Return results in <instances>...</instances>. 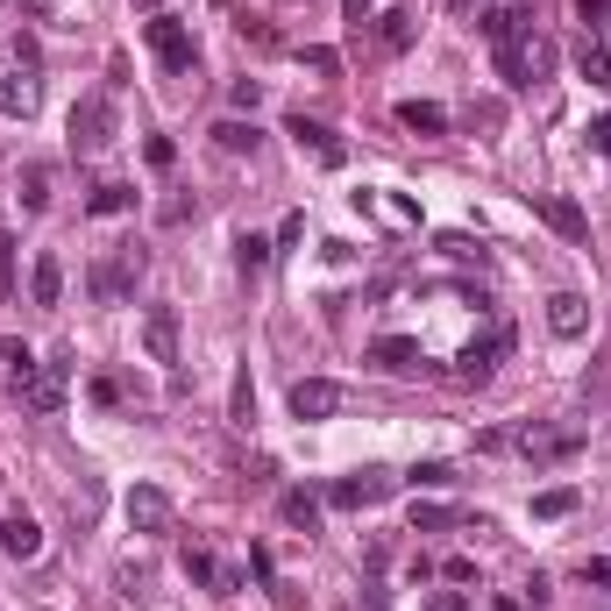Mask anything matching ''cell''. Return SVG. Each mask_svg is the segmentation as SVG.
<instances>
[{
    "mask_svg": "<svg viewBox=\"0 0 611 611\" xmlns=\"http://www.w3.org/2000/svg\"><path fill=\"white\" fill-rule=\"evenodd\" d=\"M412 43V14H384V50H406Z\"/></svg>",
    "mask_w": 611,
    "mask_h": 611,
    "instance_id": "obj_34",
    "label": "cell"
},
{
    "mask_svg": "<svg viewBox=\"0 0 611 611\" xmlns=\"http://www.w3.org/2000/svg\"><path fill=\"white\" fill-rule=\"evenodd\" d=\"M370 363H384V370H420V341H412V335H384V341H370Z\"/></svg>",
    "mask_w": 611,
    "mask_h": 611,
    "instance_id": "obj_19",
    "label": "cell"
},
{
    "mask_svg": "<svg viewBox=\"0 0 611 611\" xmlns=\"http://www.w3.org/2000/svg\"><path fill=\"white\" fill-rule=\"evenodd\" d=\"M228 108H249V114H257V108H263V79H235V86H228Z\"/></svg>",
    "mask_w": 611,
    "mask_h": 611,
    "instance_id": "obj_33",
    "label": "cell"
},
{
    "mask_svg": "<svg viewBox=\"0 0 611 611\" xmlns=\"http://www.w3.org/2000/svg\"><path fill=\"white\" fill-rule=\"evenodd\" d=\"M398 122H406L412 136H449V108H441V100H398Z\"/></svg>",
    "mask_w": 611,
    "mask_h": 611,
    "instance_id": "obj_16",
    "label": "cell"
},
{
    "mask_svg": "<svg viewBox=\"0 0 611 611\" xmlns=\"http://www.w3.org/2000/svg\"><path fill=\"white\" fill-rule=\"evenodd\" d=\"M29 299H36V306H57V299H65V263H57L50 249H43L36 271H29Z\"/></svg>",
    "mask_w": 611,
    "mask_h": 611,
    "instance_id": "obj_18",
    "label": "cell"
},
{
    "mask_svg": "<svg viewBox=\"0 0 611 611\" xmlns=\"http://www.w3.org/2000/svg\"><path fill=\"white\" fill-rule=\"evenodd\" d=\"M50 8L57 0H22V14H36V22H50Z\"/></svg>",
    "mask_w": 611,
    "mask_h": 611,
    "instance_id": "obj_42",
    "label": "cell"
},
{
    "mask_svg": "<svg viewBox=\"0 0 611 611\" xmlns=\"http://www.w3.org/2000/svg\"><path fill=\"white\" fill-rule=\"evenodd\" d=\"M93 406H122V384H114V377H93Z\"/></svg>",
    "mask_w": 611,
    "mask_h": 611,
    "instance_id": "obj_38",
    "label": "cell"
},
{
    "mask_svg": "<svg viewBox=\"0 0 611 611\" xmlns=\"http://www.w3.org/2000/svg\"><path fill=\"white\" fill-rule=\"evenodd\" d=\"M214 143H220L228 157H257L263 128H257V122H235V114H228V122H214Z\"/></svg>",
    "mask_w": 611,
    "mask_h": 611,
    "instance_id": "obj_21",
    "label": "cell"
},
{
    "mask_svg": "<svg viewBox=\"0 0 611 611\" xmlns=\"http://www.w3.org/2000/svg\"><path fill=\"white\" fill-rule=\"evenodd\" d=\"M590 143H598V150L611 157V114H604V122H590Z\"/></svg>",
    "mask_w": 611,
    "mask_h": 611,
    "instance_id": "obj_41",
    "label": "cell"
},
{
    "mask_svg": "<svg viewBox=\"0 0 611 611\" xmlns=\"http://www.w3.org/2000/svg\"><path fill=\"white\" fill-rule=\"evenodd\" d=\"M228 420L249 427L257 420V392H249V370H235V392H228Z\"/></svg>",
    "mask_w": 611,
    "mask_h": 611,
    "instance_id": "obj_25",
    "label": "cell"
},
{
    "mask_svg": "<svg viewBox=\"0 0 611 611\" xmlns=\"http://www.w3.org/2000/svg\"><path fill=\"white\" fill-rule=\"evenodd\" d=\"M285 136L299 143V150H313V157L327 163V171H341V163H349V143H341L327 122H306V114H292V122H285Z\"/></svg>",
    "mask_w": 611,
    "mask_h": 611,
    "instance_id": "obj_10",
    "label": "cell"
},
{
    "mask_svg": "<svg viewBox=\"0 0 611 611\" xmlns=\"http://www.w3.org/2000/svg\"><path fill=\"white\" fill-rule=\"evenodd\" d=\"M533 214H541L562 242H590V214L569 200V192H533Z\"/></svg>",
    "mask_w": 611,
    "mask_h": 611,
    "instance_id": "obj_8",
    "label": "cell"
},
{
    "mask_svg": "<svg viewBox=\"0 0 611 611\" xmlns=\"http://www.w3.org/2000/svg\"><path fill=\"white\" fill-rule=\"evenodd\" d=\"M341 14H349V22H370V0H349V8H341Z\"/></svg>",
    "mask_w": 611,
    "mask_h": 611,
    "instance_id": "obj_43",
    "label": "cell"
},
{
    "mask_svg": "<svg viewBox=\"0 0 611 611\" xmlns=\"http://www.w3.org/2000/svg\"><path fill=\"white\" fill-rule=\"evenodd\" d=\"M271 257H278V242H263V235H242V242H235V263H242V271H263Z\"/></svg>",
    "mask_w": 611,
    "mask_h": 611,
    "instance_id": "obj_29",
    "label": "cell"
},
{
    "mask_svg": "<svg viewBox=\"0 0 611 611\" xmlns=\"http://www.w3.org/2000/svg\"><path fill=\"white\" fill-rule=\"evenodd\" d=\"M143 349H150V363H178V313L171 306H150V320H143Z\"/></svg>",
    "mask_w": 611,
    "mask_h": 611,
    "instance_id": "obj_14",
    "label": "cell"
},
{
    "mask_svg": "<svg viewBox=\"0 0 611 611\" xmlns=\"http://www.w3.org/2000/svg\"><path fill=\"white\" fill-rule=\"evenodd\" d=\"M36 108H43L36 71H8V79H0V114H8V122H29Z\"/></svg>",
    "mask_w": 611,
    "mask_h": 611,
    "instance_id": "obj_12",
    "label": "cell"
},
{
    "mask_svg": "<svg viewBox=\"0 0 611 611\" xmlns=\"http://www.w3.org/2000/svg\"><path fill=\"white\" fill-rule=\"evenodd\" d=\"M462 8H469V0H462Z\"/></svg>",
    "mask_w": 611,
    "mask_h": 611,
    "instance_id": "obj_45",
    "label": "cell"
},
{
    "mask_svg": "<svg viewBox=\"0 0 611 611\" xmlns=\"http://www.w3.org/2000/svg\"><path fill=\"white\" fill-rule=\"evenodd\" d=\"M136 8H143V14H157V8H163V0H136Z\"/></svg>",
    "mask_w": 611,
    "mask_h": 611,
    "instance_id": "obj_44",
    "label": "cell"
},
{
    "mask_svg": "<svg viewBox=\"0 0 611 611\" xmlns=\"http://www.w3.org/2000/svg\"><path fill=\"white\" fill-rule=\"evenodd\" d=\"M14 299V235L0 228V306Z\"/></svg>",
    "mask_w": 611,
    "mask_h": 611,
    "instance_id": "obj_32",
    "label": "cell"
},
{
    "mask_svg": "<svg viewBox=\"0 0 611 611\" xmlns=\"http://www.w3.org/2000/svg\"><path fill=\"white\" fill-rule=\"evenodd\" d=\"M299 65H306V71H320V79H335V71H341V57L327 50V43H306V50H299Z\"/></svg>",
    "mask_w": 611,
    "mask_h": 611,
    "instance_id": "obj_31",
    "label": "cell"
},
{
    "mask_svg": "<svg viewBox=\"0 0 611 611\" xmlns=\"http://www.w3.org/2000/svg\"><path fill=\"white\" fill-rule=\"evenodd\" d=\"M341 398H349V392H341L335 377H299V384H292V420H335Z\"/></svg>",
    "mask_w": 611,
    "mask_h": 611,
    "instance_id": "obj_9",
    "label": "cell"
},
{
    "mask_svg": "<svg viewBox=\"0 0 611 611\" xmlns=\"http://www.w3.org/2000/svg\"><path fill=\"white\" fill-rule=\"evenodd\" d=\"M0 363H8V370H29V363H36V355H29L22 341H0Z\"/></svg>",
    "mask_w": 611,
    "mask_h": 611,
    "instance_id": "obj_37",
    "label": "cell"
},
{
    "mask_svg": "<svg viewBox=\"0 0 611 611\" xmlns=\"http://www.w3.org/2000/svg\"><path fill=\"white\" fill-rule=\"evenodd\" d=\"M406 484H412V490H449V484H455V469H449V462H412Z\"/></svg>",
    "mask_w": 611,
    "mask_h": 611,
    "instance_id": "obj_26",
    "label": "cell"
},
{
    "mask_svg": "<svg viewBox=\"0 0 611 611\" xmlns=\"http://www.w3.org/2000/svg\"><path fill=\"white\" fill-rule=\"evenodd\" d=\"M114 136H122V114H114V100H108V93H86L79 108H71V150H79V157H100Z\"/></svg>",
    "mask_w": 611,
    "mask_h": 611,
    "instance_id": "obj_1",
    "label": "cell"
},
{
    "mask_svg": "<svg viewBox=\"0 0 611 611\" xmlns=\"http://www.w3.org/2000/svg\"><path fill=\"white\" fill-rule=\"evenodd\" d=\"M65 377H71V363H29V370H14V398L29 412H57L65 406Z\"/></svg>",
    "mask_w": 611,
    "mask_h": 611,
    "instance_id": "obj_5",
    "label": "cell"
},
{
    "mask_svg": "<svg viewBox=\"0 0 611 611\" xmlns=\"http://www.w3.org/2000/svg\"><path fill=\"white\" fill-rule=\"evenodd\" d=\"M547 327H555L562 341H576V335L590 327V306L576 299V292H555V299H547Z\"/></svg>",
    "mask_w": 611,
    "mask_h": 611,
    "instance_id": "obj_17",
    "label": "cell"
},
{
    "mask_svg": "<svg viewBox=\"0 0 611 611\" xmlns=\"http://www.w3.org/2000/svg\"><path fill=\"white\" fill-rule=\"evenodd\" d=\"M143 157H150V163H157V171H163V163H171L178 150H171V136H150V143H143Z\"/></svg>",
    "mask_w": 611,
    "mask_h": 611,
    "instance_id": "obj_36",
    "label": "cell"
},
{
    "mask_svg": "<svg viewBox=\"0 0 611 611\" xmlns=\"http://www.w3.org/2000/svg\"><path fill=\"white\" fill-rule=\"evenodd\" d=\"M122 512H128V527H136V533H171V498H163L157 484H136Z\"/></svg>",
    "mask_w": 611,
    "mask_h": 611,
    "instance_id": "obj_11",
    "label": "cell"
},
{
    "mask_svg": "<svg viewBox=\"0 0 611 611\" xmlns=\"http://www.w3.org/2000/svg\"><path fill=\"white\" fill-rule=\"evenodd\" d=\"M14 200H22L29 214H43V206H50V163H22V178H14Z\"/></svg>",
    "mask_w": 611,
    "mask_h": 611,
    "instance_id": "obj_22",
    "label": "cell"
},
{
    "mask_svg": "<svg viewBox=\"0 0 611 611\" xmlns=\"http://www.w3.org/2000/svg\"><path fill=\"white\" fill-rule=\"evenodd\" d=\"M278 512H285V527H299V533L320 527V498H313V490H285V498H278Z\"/></svg>",
    "mask_w": 611,
    "mask_h": 611,
    "instance_id": "obj_24",
    "label": "cell"
},
{
    "mask_svg": "<svg viewBox=\"0 0 611 611\" xmlns=\"http://www.w3.org/2000/svg\"><path fill=\"white\" fill-rule=\"evenodd\" d=\"M420 611H469V598H462V590H434Z\"/></svg>",
    "mask_w": 611,
    "mask_h": 611,
    "instance_id": "obj_35",
    "label": "cell"
},
{
    "mask_svg": "<svg viewBox=\"0 0 611 611\" xmlns=\"http://www.w3.org/2000/svg\"><path fill=\"white\" fill-rule=\"evenodd\" d=\"M584 584H604V590H611V555H598V562H584Z\"/></svg>",
    "mask_w": 611,
    "mask_h": 611,
    "instance_id": "obj_40",
    "label": "cell"
},
{
    "mask_svg": "<svg viewBox=\"0 0 611 611\" xmlns=\"http://www.w3.org/2000/svg\"><path fill=\"white\" fill-rule=\"evenodd\" d=\"M576 71H584L590 86H611V36H584V50H576Z\"/></svg>",
    "mask_w": 611,
    "mask_h": 611,
    "instance_id": "obj_23",
    "label": "cell"
},
{
    "mask_svg": "<svg viewBox=\"0 0 611 611\" xmlns=\"http://www.w3.org/2000/svg\"><path fill=\"white\" fill-rule=\"evenodd\" d=\"M143 278V249H114V257H100L93 271H86V292H93L100 306H122L128 292H136Z\"/></svg>",
    "mask_w": 611,
    "mask_h": 611,
    "instance_id": "obj_4",
    "label": "cell"
},
{
    "mask_svg": "<svg viewBox=\"0 0 611 611\" xmlns=\"http://www.w3.org/2000/svg\"><path fill=\"white\" fill-rule=\"evenodd\" d=\"M505 355H512V327H505V320H490L476 341H462V355H455V377H462V384H490V377H498V363H505Z\"/></svg>",
    "mask_w": 611,
    "mask_h": 611,
    "instance_id": "obj_2",
    "label": "cell"
},
{
    "mask_svg": "<svg viewBox=\"0 0 611 611\" xmlns=\"http://www.w3.org/2000/svg\"><path fill=\"white\" fill-rule=\"evenodd\" d=\"M576 512V490L569 484H555V490H541V498H533V519H569Z\"/></svg>",
    "mask_w": 611,
    "mask_h": 611,
    "instance_id": "obj_27",
    "label": "cell"
},
{
    "mask_svg": "<svg viewBox=\"0 0 611 611\" xmlns=\"http://www.w3.org/2000/svg\"><path fill=\"white\" fill-rule=\"evenodd\" d=\"M306 235V214H285V228H278V249H292Z\"/></svg>",
    "mask_w": 611,
    "mask_h": 611,
    "instance_id": "obj_39",
    "label": "cell"
},
{
    "mask_svg": "<svg viewBox=\"0 0 611 611\" xmlns=\"http://www.w3.org/2000/svg\"><path fill=\"white\" fill-rule=\"evenodd\" d=\"M576 22L584 36H611V0H576Z\"/></svg>",
    "mask_w": 611,
    "mask_h": 611,
    "instance_id": "obj_30",
    "label": "cell"
},
{
    "mask_svg": "<svg viewBox=\"0 0 611 611\" xmlns=\"http://www.w3.org/2000/svg\"><path fill=\"white\" fill-rule=\"evenodd\" d=\"M0 547H8L14 562H36L43 555V527L29 512H8V519H0Z\"/></svg>",
    "mask_w": 611,
    "mask_h": 611,
    "instance_id": "obj_15",
    "label": "cell"
},
{
    "mask_svg": "<svg viewBox=\"0 0 611 611\" xmlns=\"http://www.w3.org/2000/svg\"><path fill=\"white\" fill-rule=\"evenodd\" d=\"M392 490H398L392 469H355V476H341V484L327 490V505H341V512H363V505H384Z\"/></svg>",
    "mask_w": 611,
    "mask_h": 611,
    "instance_id": "obj_6",
    "label": "cell"
},
{
    "mask_svg": "<svg viewBox=\"0 0 611 611\" xmlns=\"http://www.w3.org/2000/svg\"><path fill=\"white\" fill-rule=\"evenodd\" d=\"M505 449H519L527 462H569L576 449H584V434H576V427H541V420H527V427H505Z\"/></svg>",
    "mask_w": 611,
    "mask_h": 611,
    "instance_id": "obj_3",
    "label": "cell"
},
{
    "mask_svg": "<svg viewBox=\"0 0 611 611\" xmlns=\"http://www.w3.org/2000/svg\"><path fill=\"white\" fill-rule=\"evenodd\" d=\"M455 505H412V533H441V527H455Z\"/></svg>",
    "mask_w": 611,
    "mask_h": 611,
    "instance_id": "obj_28",
    "label": "cell"
},
{
    "mask_svg": "<svg viewBox=\"0 0 611 611\" xmlns=\"http://www.w3.org/2000/svg\"><path fill=\"white\" fill-rule=\"evenodd\" d=\"M143 36H150V57H157L163 71H192V57H200V50H192V29H185V22H171V14H157V22L143 29Z\"/></svg>",
    "mask_w": 611,
    "mask_h": 611,
    "instance_id": "obj_7",
    "label": "cell"
},
{
    "mask_svg": "<svg viewBox=\"0 0 611 611\" xmlns=\"http://www.w3.org/2000/svg\"><path fill=\"white\" fill-rule=\"evenodd\" d=\"M136 206V185H122V178H108V185H93V200H86V214L93 220H114V214H128Z\"/></svg>",
    "mask_w": 611,
    "mask_h": 611,
    "instance_id": "obj_20",
    "label": "cell"
},
{
    "mask_svg": "<svg viewBox=\"0 0 611 611\" xmlns=\"http://www.w3.org/2000/svg\"><path fill=\"white\" fill-rule=\"evenodd\" d=\"M178 569L192 576V584H206V590H220V598H228V590H242V569H220L214 555H206V547H185V555H178Z\"/></svg>",
    "mask_w": 611,
    "mask_h": 611,
    "instance_id": "obj_13",
    "label": "cell"
}]
</instances>
